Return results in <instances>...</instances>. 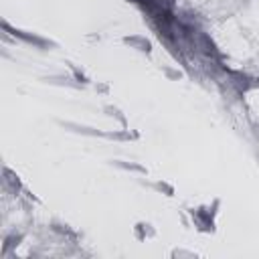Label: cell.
Listing matches in <instances>:
<instances>
[{"mask_svg":"<svg viewBox=\"0 0 259 259\" xmlns=\"http://www.w3.org/2000/svg\"><path fill=\"white\" fill-rule=\"evenodd\" d=\"M59 125L73 134H81V136H89V138H105V140H115V142H132V140L140 138L136 132H130V127L103 132V130H95L91 125H83V123H75V121H61V119H59Z\"/></svg>","mask_w":259,"mask_h":259,"instance_id":"cell-1","label":"cell"},{"mask_svg":"<svg viewBox=\"0 0 259 259\" xmlns=\"http://www.w3.org/2000/svg\"><path fill=\"white\" fill-rule=\"evenodd\" d=\"M219 204H221V200L214 198L212 204H200L190 210L192 223L200 233H214V217L219 212Z\"/></svg>","mask_w":259,"mask_h":259,"instance_id":"cell-2","label":"cell"},{"mask_svg":"<svg viewBox=\"0 0 259 259\" xmlns=\"http://www.w3.org/2000/svg\"><path fill=\"white\" fill-rule=\"evenodd\" d=\"M2 26H4V30H10V34H12L14 38H20V40H24V42H28V45H32V47H36V49L47 51V49H55V47H57V42H53V40H49V38H42V36H38V34H34V32H26V30H20V28H10L8 22H2Z\"/></svg>","mask_w":259,"mask_h":259,"instance_id":"cell-3","label":"cell"},{"mask_svg":"<svg viewBox=\"0 0 259 259\" xmlns=\"http://www.w3.org/2000/svg\"><path fill=\"white\" fill-rule=\"evenodd\" d=\"M123 45H127L130 49H136L138 53H144V55H152V40L146 38L144 34H127L121 38Z\"/></svg>","mask_w":259,"mask_h":259,"instance_id":"cell-4","label":"cell"},{"mask_svg":"<svg viewBox=\"0 0 259 259\" xmlns=\"http://www.w3.org/2000/svg\"><path fill=\"white\" fill-rule=\"evenodd\" d=\"M42 81L51 83V85H59V87H71V89H83L85 87L73 75H47V77H42Z\"/></svg>","mask_w":259,"mask_h":259,"instance_id":"cell-5","label":"cell"},{"mask_svg":"<svg viewBox=\"0 0 259 259\" xmlns=\"http://www.w3.org/2000/svg\"><path fill=\"white\" fill-rule=\"evenodd\" d=\"M134 235H136V239H138V241L154 239V237H156V229H154L150 223L140 221V223H136V227H134Z\"/></svg>","mask_w":259,"mask_h":259,"instance_id":"cell-6","label":"cell"},{"mask_svg":"<svg viewBox=\"0 0 259 259\" xmlns=\"http://www.w3.org/2000/svg\"><path fill=\"white\" fill-rule=\"evenodd\" d=\"M111 164H113V166H117V168H121V170H125V172L148 174L146 166H142V164H136V162H125V160H111Z\"/></svg>","mask_w":259,"mask_h":259,"instance_id":"cell-7","label":"cell"},{"mask_svg":"<svg viewBox=\"0 0 259 259\" xmlns=\"http://www.w3.org/2000/svg\"><path fill=\"white\" fill-rule=\"evenodd\" d=\"M103 111H105L107 117L117 119L121 123V127H127V119H125V115H123V111L119 107H115V105H103Z\"/></svg>","mask_w":259,"mask_h":259,"instance_id":"cell-8","label":"cell"},{"mask_svg":"<svg viewBox=\"0 0 259 259\" xmlns=\"http://www.w3.org/2000/svg\"><path fill=\"white\" fill-rule=\"evenodd\" d=\"M148 186L154 188L156 192L164 194V196H174V186L170 182H166V180H156V182H150Z\"/></svg>","mask_w":259,"mask_h":259,"instance_id":"cell-9","label":"cell"},{"mask_svg":"<svg viewBox=\"0 0 259 259\" xmlns=\"http://www.w3.org/2000/svg\"><path fill=\"white\" fill-rule=\"evenodd\" d=\"M4 176H6V178H4V184L10 186L12 192H20V190H22V184H20V180H18L16 174H12L8 168H4Z\"/></svg>","mask_w":259,"mask_h":259,"instance_id":"cell-10","label":"cell"},{"mask_svg":"<svg viewBox=\"0 0 259 259\" xmlns=\"http://www.w3.org/2000/svg\"><path fill=\"white\" fill-rule=\"evenodd\" d=\"M67 65H69V69H71V73H73V77H75V79H77L79 83H83V85H87V83L91 81V79L87 77V73H85L83 69H79V67H77V65H73V63H67Z\"/></svg>","mask_w":259,"mask_h":259,"instance_id":"cell-11","label":"cell"},{"mask_svg":"<svg viewBox=\"0 0 259 259\" xmlns=\"http://www.w3.org/2000/svg\"><path fill=\"white\" fill-rule=\"evenodd\" d=\"M162 73H164L166 77H170V79H180V77H182V73H180V71H174V69H170V67H164V69H162Z\"/></svg>","mask_w":259,"mask_h":259,"instance_id":"cell-12","label":"cell"},{"mask_svg":"<svg viewBox=\"0 0 259 259\" xmlns=\"http://www.w3.org/2000/svg\"><path fill=\"white\" fill-rule=\"evenodd\" d=\"M172 257H196V253H192V251H182V249H176V251H172Z\"/></svg>","mask_w":259,"mask_h":259,"instance_id":"cell-13","label":"cell"},{"mask_svg":"<svg viewBox=\"0 0 259 259\" xmlns=\"http://www.w3.org/2000/svg\"><path fill=\"white\" fill-rule=\"evenodd\" d=\"M95 89H97V91H103V93H105V91H107V85H97Z\"/></svg>","mask_w":259,"mask_h":259,"instance_id":"cell-14","label":"cell"}]
</instances>
